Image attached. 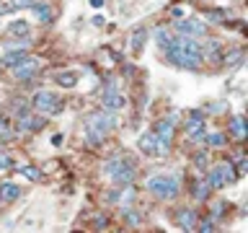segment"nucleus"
<instances>
[{
  "instance_id": "1",
  "label": "nucleus",
  "mask_w": 248,
  "mask_h": 233,
  "mask_svg": "<svg viewBox=\"0 0 248 233\" xmlns=\"http://www.w3.org/2000/svg\"><path fill=\"white\" fill-rule=\"evenodd\" d=\"M168 60L178 67L186 70H199L202 62H204V54H202V47L194 42L191 36H181V39H170L168 44Z\"/></svg>"
},
{
  "instance_id": "2",
  "label": "nucleus",
  "mask_w": 248,
  "mask_h": 233,
  "mask_svg": "<svg viewBox=\"0 0 248 233\" xmlns=\"http://www.w3.org/2000/svg\"><path fill=\"white\" fill-rule=\"evenodd\" d=\"M145 186H147V189H150L158 200H173L176 194L181 192V189H178V182H176V179H173V176H166V174L150 176V179L145 182Z\"/></svg>"
},
{
  "instance_id": "3",
  "label": "nucleus",
  "mask_w": 248,
  "mask_h": 233,
  "mask_svg": "<svg viewBox=\"0 0 248 233\" xmlns=\"http://www.w3.org/2000/svg\"><path fill=\"white\" fill-rule=\"evenodd\" d=\"M104 171L106 176H111L116 184H124V186H129L132 179H135V163L129 158H111L104 166Z\"/></svg>"
},
{
  "instance_id": "4",
  "label": "nucleus",
  "mask_w": 248,
  "mask_h": 233,
  "mask_svg": "<svg viewBox=\"0 0 248 233\" xmlns=\"http://www.w3.org/2000/svg\"><path fill=\"white\" fill-rule=\"evenodd\" d=\"M31 104H34V109H36V112H42V114H60L62 112V101H60L57 93H52V91L34 93Z\"/></svg>"
},
{
  "instance_id": "5",
  "label": "nucleus",
  "mask_w": 248,
  "mask_h": 233,
  "mask_svg": "<svg viewBox=\"0 0 248 233\" xmlns=\"http://www.w3.org/2000/svg\"><path fill=\"white\" fill-rule=\"evenodd\" d=\"M36 67H39V60L26 54V57H23L16 67H11V70H13V75L18 78V81H31V78L36 75Z\"/></svg>"
},
{
  "instance_id": "6",
  "label": "nucleus",
  "mask_w": 248,
  "mask_h": 233,
  "mask_svg": "<svg viewBox=\"0 0 248 233\" xmlns=\"http://www.w3.org/2000/svg\"><path fill=\"white\" fill-rule=\"evenodd\" d=\"M176 29L181 31L184 36H202L207 34V26L197 18H184V21H176Z\"/></svg>"
},
{
  "instance_id": "7",
  "label": "nucleus",
  "mask_w": 248,
  "mask_h": 233,
  "mask_svg": "<svg viewBox=\"0 0 248 233\" xmlns=\"http://www.w3.org/2000/svg\"><path fill=\"white\" fill-rule=\"evenodd\" d=\"M111 124H114V116L108 112H96V114H91V119H88V127L101 130L104 135H106V130H111Z\"/></svg>"
},
{
  "instance_id": "8",
  "label": "nucleus",
  "mask_w": 248,
  "mask_h": 233,
  "mask_svg": "<svg viewBox=\"0 0 248 233\" xmlns=\"http://www.w3.org/2000/svg\"><path fill=\"white\" fill-rule=\"evenodd\" d=\"M39 127H44V116H34L29 112L18 114V130L21 132H31V130H39Z\"/></svg>"
},
{
  "instance_id": "9",
  "label": "nucleus",
  "mask_w": 248,
  "mask_h": 233,
  "mask_svg": "<svg viewBox=\"0 0 248 233\" xmlns=\"http://www.w3.org/2000/svg\"><path fill=\"white\" fill-rule=\"evenodd\" d=\"M124 106V96H119L116 93L114 85H108V88L104 91V109H108V112H116V109Z\"/></svg>"
},
{
  "instance_id": "10",
  "label": "nucleus",
  "mask_w": 248,
  "mask_h": 233,
  "mask_svg": "<svg viewBox=\"0 0 248 233\" xmlns=\"http://www.w3.org/2000/svg\"><path fill=\"white\" fill-rule=\"evenodd\" d=\"M21 197V186L13 184V182H3L0 184V200L3 202H16Z\"/></svg>"
},
{
  "instance_id": "11",
  "label": "nucleus",
  "mask_w": 248,
  "mask_h": 233,
  "mask_svg": "<svg viewBox=\"0 0 248 233\" xmlns=\"http://www.w3.org/2000/svg\"><path fill=\"white\" fill-rule=\"evenodd\" d=\"M31 13H34L42 23H49V21L54 18V11H52V8L46 5V3H42V0H36V3L31 5Z\"/></svg>"
},
{
  "instance_id": "12",
  "label": "nucleus",
  "mask_w": 248,
  "mask_h": 233,
  "mask_svg": "<svg viewBox=\"0 0 248 233\" xmlns=\"http://www.w3.org/2000/svg\"><path fill=\"white\" fill-rule=\"evenodd\" d=\"M145 39H147V31L140 26V29H135V34H132V52L135 54H140L142 52V47H145Z\"/></svg>"
},
{
  "instance_id": "13",
  "label": "nucleus",
  "mask_w": 248,
  "mask_h": 233,
  "mask_svg": "<svg viewBox=\"0 0 248 233\" xmlns=\"http://www.w3.org/2000/svg\"><path fill=\"white\" fill-rule=\"evenodd\" d=\"M207 184L209 186H215V189H220V186H225V174H222V163L217 168L209 171V176H207Z\"/></svg>"
},
{
  "instance_id": "14",
  "label": "nucleus",
  "mask_w": 248,
  "mask_h": 233,
  "mask_svg": "<svg viewBox=\"0 0 248 233\" xmlns=\"http://www.w3.org/2000/svg\"><path fill=\"white\" fill-rule=\"evenodd\" d=\"M178 223H181V228L194 231V225H197V215H194L191 210H181V213H178Z\"/></svg>"
},
{
  "instance_id": "15",
  "label": "nucleus",
  "mask_w": 248,
  "mask_h": 233,
  "mask_svg": "<svg viewBox=\"0 0 248 233\" xmlns=\"http://www.w3.org/2000/svg\"><path fill=\"white\" fill-rule=\"evenodd\" d=\"M23 57H26V50H13V52H8L5 57H3V65L5 67H16Z\"/></svg>"
},
{
  "instance_id": "16",
  "label": "nucleus",
  "mask_w": 248,
  "mask_h": 233,
  "mask_svg": "<svg viewBox=\"0 0 248 233\" xmlns=\"http://www.w3.org/2000/svg\"><path fill=\"white\" fill-rule=\"evenodd\" d=\"M140 150H142L145 155H155V137H153V132H147V135L140 137Z\"/></svg>"
},
{
  "instance_id": "17",
  "label": "nucleus",
  "mask_w": 248,
  "mask_h": 233,
  "mask_svg": "<svg viewBox=\"0 0 248 233\" xmlns=\"http://www.w3.org/2000/svg\"><path fill=\"white\" fill-rule=\"evenodd\" d=\"M57 83L65 85V88H73V85L78 83V70H65V73L57 75Z\"/></svg>"
},
{
  "instance_id": "18",
  "label": "nucleus",
  "mask_w": 248,
  "mask_h": 233,
  "mask_svg": "<svg viewBox=\"0 0 248 233\" xmlns=\"http://www.w3.org/2000/svg\"><path fill=\"white\" fill-rule=\"evenodd\" d=\"M202 54H207V60H215L217 62V60H220V42H217V39H209Z\"/></svg>"
},
{
  "instance_id": "19",
  "label": "nucleus",
  "mask_w": 248,
  "mask_h": 233,
  "mask_svg": "<svg viewBox=\"0 0 248 233\" xmlns=\"http://www.w3.org/2000/svg\"><path fill=\"white\" fill-rule=\"evenodd\" d=\"M230 132L235 135L238 140H243L246 137V124H243V116H235V119L230 122Z\"/></svg>"
},
{
  "instance_id": "20",
  "label": "nucleus",
  "mask_w": 248,
  "mask_h": 233,
  "mask_svg": "<svg viewBox=\"0 0 248 233\" xmlns=\"http://www.w3.org/2000/svg\"><path fill=\"white\" fill-rule=\"evenodd\" d=\"M16 168H18L29 182H39V179H42V171H39L36 166H16Z\"/></svg>"
},
{
  "instance_id": "21",
  "label": "nucleus",
  "mask_w": 248,
  "mask_h": 233,
  "mask_svg": "<svg viewBox=\"0 0 248 233\" xmlns=\"http://www.w3.org/2000/svg\"><path fill=\"white\" fill-rule=\"evenodd\" d=\"M155 42H158L160 50H168V44H170V34H168L166 29H158V31H155Z\"/></svg>"
},
{
  "instance_id": "22",
  "label": "nucleus",
  "mask_w": 248,
  "mask_h": 233,
  "mask_svg": "<svg viewBox=\"0 0 248 233\" xmlns=\"http://www.w3.org/2000/svg\"><path fill=\"white\" fill-rule=\"evenodd\" d=\"M85 137H88L91 145H101V143H104V132H101V130H93V127L85 130Z\"/></svg>"
},
{
  "instance_id": "23",
  "label": "nucleus",
  "mask_w": 248,
  "mask_h": 233,
  "mask_svg": "<svg viewBox=\"0 0 248 233\" xmlns=\"http://www.w3.org/2000/svg\"><path fill=\"white\" fill-rule=\"evenodd\" d=\"M194 194H197V200H207L209 184H207V182H199V184H197V189H194Z\"/></svg>"
},
{
  "instance_id": "24",
  "label": "nucleus",
  "mask_w": 248,
  "mask_h": 233,
  "mask_svg": "<svg viewBox=\"0 0 248 233\" xmlns=\"http://www.w3.org/2000/svg\"><path fill=\"white\" fill-rule=\"evenodd\" d=\"M194 163H197V168H199V171H204V168H207V163H209L207 153H204V150L197 153V155H194Z\"/></svg>"
},
{
  "instance_id": "25",
  "label": "nucleus",
  "mask_w": 248,
  "mask_h": 233,
  "mask_svg": "<svg viewBox=\"0 0 248 233\" xmlns=\"http://www.w3.org/2000/svg\"><path fill=\"white\" fill-rule=\"evenodd\" d=\"M0 137H3V140L11 137V124H8L5 116H0Z\"/></svg>"
},
{
  "instance_id": "26",
  "label": "nucleus",
  "mask_w": 248,
  "mask_h": 233,
  "mask_svg": "<svg viewBox=\"0 0 248 233\" xmlns=\"http://www.w3.org/2000/svg\"><path fill=\"white\" fill-rule=\"evenodd\" d=\"M8 31H11V34H23V36H26L29 34V26H26V23H11V29H8Z\"/></svg>"
},
{
  "instance_id": "27",
  "label": "nucleus",
  "mask_w": 248,
  "mask_h": 233,
  "mask_svg": "<svg viewBox=\"0 0 248 233\" xmlns=\"http://www.w3.org/2000/svg\"><path fill=\"white\" fill-rule=\"evenodd\" d=\"M204 140H207V143H212V145L220 148V145L225 143V135H222V132H215V135H209V137H204Z\"/></svg>"
},
{
  "instance_id": "28",
  "label": "nucleus",
  "mask_w": 248,
  "mask_h": 233,
  "mask_svg": "<svg viewBox=\"0 0 248 233\" xmlns=\"http://www.w3.org/2000/svg\"><path fill=\"white\" fill-rule=\"evenodd\" d=\"M222 18H225L222 11H209L207 13V21H212V23H222Z\"/></svg>"
},
{
  "instance_id": "29",
  "label": "nucleus",
  "mask_w": 248,
  "mask_h": 233,
  "mask_svg": "<svg viewBox=\"0 0 248 233\" xmlns=\"http://www.w3.org/2000/svg\"><path fill=\"white\" fill-rule=\"evenodd\" d=\"M11 155H8V153H0V171H8V168H11Z\"/></svg>"
},
{
  "instance_id": "30",
  "label": "nucleus",
  "mask_w": 248,
  "mask_h": 233,
  "mask_svg": "<svg viewBox=\"0 0 248 233\" xmlns=\"http://www.w3.org/2000/svg\"><path fill=\"white\" fill-rule=\"evenodd\" d=\"M197 231H202V233H209V231H215V223H212V220H202Z\"/></svg>"
},
{
  "instance_id": "31",
  "label": "nucleus",
  "mask_w": 248,
  "mask_h": 233,
  "mask_svg": "<svg viewBox=\"0 0 248 233\" xmlns=\"http://www.w3.org/2000/svg\"><path fill=\"white\" fill-rule=\"evenodd\" d=\"M36 0H13V5H16V11H18V8H31L34 5Z\"/></svg>"
},
{
  "instance_id": "32",
  "label": "nucleus",
  "mask_w": 248,
  "mask_h": 233,
  "mask_svg": "<svg viewBox=\"0 0 248 233\" xmlns=\"http://www.w3.org/2000/svg\"><path fill=\"white\" fill-rule=\"evenodd\" d=\"M13 11H16V5H13V3H0V16L13 13Z\"/></svg>"
},
{
  "instance_id": "33",
  "label": "nucleus",
  "mask_w": 248,
  "mask_h": 233,
  "mask_svg": "<svg viewBox=\"0 0 248 233\" xmlns=\"http://www.w3.org/2000/svg\"><path fill=\"white\" fill-rule=\"evenodd\" d=\"M91 5H96V8H98V5H104V0H91Z\"/></svg>"
}]
</instances>
